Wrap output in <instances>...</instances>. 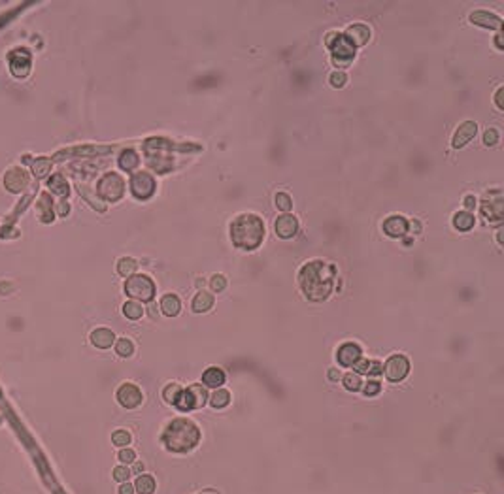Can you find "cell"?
Masks as SVG:
<instances>
[{"instance_id":"cell-42","label":"cell","mask_w":504,"mask_h":494,"mask_svg":"<svg viewBox=\"0 0 504 494\" xmlns=\"http://www.w3.org/2000/svg\"><path fill=\"white\" fill-rule=\"evenodd\" d=\"M380 390H381V383H380V381H378V379H369V381H367V385H365V390H363V392H365L367 396H376Z\"/></svg>"},{"instance_id":"cell-50","label":"cell","mask_w":504,"mask_h":494,"mask_svg":"<svg viewBox=\"0 0 504 494\" xmlns=\"http://www.w3.org/2000/svg\"><path fill=\"white\" fill-rule=\"evenodd\" d=\"M68 209H70V206L66 204V202H62V204L57 206V211H59V215H68Z\"/></svg>"},{"instance_id":"cell-13","label":"cell","mask_w":504,"mask_h":494,"mask_svg":"<svg viewBox=\"0 0 504 494\" xmlns=\"http://www.w3.org/2000/svg\"><path fill=\"white\" fill-rule=\"evenodd\" d=\"M298 229H300L298 219L295 215H291V213H283V215L276 217V221H274V232L282 240H291L293 236H296Z\"/></svg>"},{"instance_id":"cell-18","label":"cell","mask_w":504,"mask_h":494,"mask_svg":"<svg viewBox=\"0 0 504 494\" xmlns=\"http://www.w3.org/2000/svg\"><path fill=\"white\" fill-rule=\"evenodd\" d=\"M383 232L391 238H402L408 232V221L402 215H389L383 221Z\"/></svg>"},{"instance_id":"cell-48","label":"cell","mask_w":504,"mask_h":494,"mask_svg":"<svg viewBox=\"0 0 504 494\" xmlns=\"http://www.w3.org/2000/svg\"><path fill=\"white\" fill-rule=\"evenodd\" d=\"M327 375H329V379H331V381H340V379H342V372H340V370H336V368H329Z\"/></svg>"},{"instance_id":"cell-24","label":"cell","mask_w":504,"mask_h":494,"mask_svg":"<svg viewBox=\"0 0 504 494\" xmlns=\"http://www.w3.org/2000/svg\"><path fill=\"white\" fill-rule=\"evenodd\" d=\"M202 383L210 387V389H217V387H221L225 383V372H223L221 368H217V366H212V368H208L202 374Z\"/></svg>"},{"instance_id":"cell-44","label":"cell","mask_w":504,"mask_h":494,"mask_svg":"<svg viewBox=\"0 0 504 494\" xmlns=\"http://www.w3.org/2000/svg\"><path fill=\"white\" fill-rule=\"evenodd\" d=\"M136 458V453L133 449H123V451H119V460L125 462V464H131V462H134Z\"/></svg>"},{"instance_id":"cell-30","label":"cell","mask_w":504,"mask_h":494,"mask_svg":"<svg viewBox=\"0 0 504 494\" xmlns=\"http://www.w3.org/2000/svg\"><path fill=\"white\" fill-rule=\"evenodd\" d=\"M123 313L127 319H140L142 315H144V308H142V304L140 302H134V300H129L123 304Z\"/></svg>"},{"instance_id":"cell-41","label":"cell","mask_w":504,"mask_h":494,"mask_svg":"<svg viewBox=\"0 0 504 494\" xmlns=\"http://www.w3.org/2000/svg\"><path fill=\"white\" fill-rule=\"evenodd\" d=\"M345 81H347V76H345V72H342V70L332 72L331 78H329V83H331L334 89H342L345 85Z\"/></svg>"},{"instance_id":"cell-22","label":"cell","mask_w":504,"mask_h":494,"mask_svg":"<svg viewBox=\"0 0 504 494\" xmlns=\"http://www.w3.org/2000/svg\"><path fill=\"white\" fill-rule=\"evenodd\" d=\"M191 306H193L195 313H206V312H210L213 308V294L208 292V290H200V292L195 294Z\"/></svg>"},{"instance_id":"cell-43","label":"cell","mask_w":504,"mask_h":494,"mask_svg":"<svg viewBox=\"0 0 504 494\" xmlns=\"http://www.w3.org/2000/svg\"><path fill=\"white\" fill-rule=\"evenodd\" d=\"M113 477H115V481H129V477H131V470L127 468V466H117L115 470H113Z\"/></svg>"},{"instance_id":"cell-29","label":"cell","mask_w":504,"mask_h":494,"mask_svg":"<svg viewBox=\"0 0 504 494\" xmlns=\"http://www.w3.org/2000/svg\"><path fill=\"white\" fill-rule=\"evenodd\" d=\"M136 270H138V262H136L133 257H123V259H119V262H117V272H119V276L131 277V276H134Z\"/></svg>"},{"instance_id":"cell-27","label":"cell","mask_w":504,"mask_h":494,"mask_svg":"<svg viewBox=\"0 0 504 494\" xmlns=\"http://www.w3.org/2000/svg\"><path fill=\"white\" fill-rule=\"evenodd\" d=\"M138 164H140V157H138L134 149H125L119 155V168L125 170V172H133V170H136Z\"/></svg>"},{"instance_id":"cell-14","label":"cell","mask_w":504,"mask_h":494,"mask_svg":"<svg viewBox=\"0 0 504 494\" xmlns=\"http://www.w3.org/2000/svg\"><path fill=\"white\" fill-rule=\"evenodd\" d=\"M468 19L472 25L487 28V30H501V26H503V19L497 13L487 12V10H476V12L470 13Z\"/></svg>"},{"instance_id":"cell-53","label":"cell","mask_w":504,"mask_h":494,"mask_svg":"<svg viewBox=\"0 0 504 494\" xmlns=\"http://www.w3.org/2000/svg\"><path fill=\"white\" fill-rule=\"evenodd\" d=\"M134 471H136V473H142V471H144V464H142V462H136V464H134Z\"/></svg>"},{"instance_id":"cell-2","label":"cell","mask_w":504,"mask_h":494,"mask_svg":"<svg viewBox=\"0 0 504 494\" xmlns=\"http://www.w3.org/2000/svg\"><path fill=\"white\" fill-rule=\"evenodd\" d=\"M231 240L244 251H253L265 240V221L255 213H240L231 221Z\"/></svg>"},{"instance_id":"cell-5","label":"cell","mask_w":504,"mask_h":494,"mask_svg":"<svg viewBox=\"0 0 504 494\" xmlns=\"http://www.w3.org/2000/svg\"><path fill=\"white\" fill-rule=\"evenodd\" d=\"M125 292H127V296H131L134 302H153V298H155V283H153L151 277L144 276V274H134V276H131L127 279Z\"/></svg>"},{"instance_id":"cell-40","label":"cell","mask_w":504,"mask_h":494,"mask_svg":"<svg viewBox=\"0 0 504 494\" xmlns=\"http://www.w3.org/2000/svg\"><path fill=\"white\" fill-rule=\"evenodd\" d=\"M210 287H212L213 292H221V290H225V287H227V277L223 276V274H215V276H212V279H210Z\"/></svg>"},{"instance_id":"cell-9","label":"cell","mask_w":504,"mask_h":494,"mask_svg":"<svg viewBox=\"0 0 504 494\" xmlns=\"http://www.w3.org/2000/svg\"><path fill=\"white\" fill-rule=\"evenodd\" d=\"M157 189V181L153 180V176L148 172H136L131 178V191L136 198L140 200H148L151 194Z\"/></svg>"},{"instance_id":"cell-6","label":"cell","mask_w":504,"mask_h":494,"mask_svg":"<svg viewBox=\"0 0 504 494\" xmlns=\"http://www.w3.org/2000/svg\"><path fill=\"white\" fill-rule=\"evenodd\" d=\"M327 46L332 53V62L336 66H349L355 59V48L344 38V34L331 32L327 36Z\"/></svg>"},{"instance_id":"cell-12","label":"cell","mask_w":504,"mask_h":494,"mask_svg":"<svg viewBox=\"0 0 504 494\" xmlns=\"http://www.w3.org/2000/svg\"><path fill=\"white\" fill-rule=\"evenodd\" d=\"M144 394L140 390V387H136L134 383H123L117 389V402L127 408V410H134L142 404Z\"/></svg>"},{"instance_id":"cell-35","label":"cell","mask_w":504,"mask_h":494,"mask_svg":"<svg viewBox=\"0 0 504 494\" xmlns=\"http://www.w3.org/2000/svg\"><path fill=\"white\" fill-rule=\"evenodd\" d=\"M180 392H182V387L178 385V383H168V385L164 387V390H162V398H164V402L166 404H176V400L180 396Z\"/></svg>"},{"instance_id":"cell-26","label":"cell","mask_w":504,"mask_h":494,"mask_svg":"<svg viewBox=\"0 0 504 494\" xmlns=\"http://www.w3.org/2000/svg\"><path fill=\"white\" fill-rule=\"evenodd\" d=\"M208 402L213 410H223L231 402V392L227 389H217V390H213L208 396Z\"/></svg>"},{"instance_id":"cell-46","label":"cell","mask_w":504,"mask_h":494,"mask_svg":"<svg viewBox=\"0 0 504 494\" xmlns=\"http://www.w3.org/2000/svg\"><path fill=\"white\" fill-rule=\"evenodd\" d=\"M408 230H410L412 234H419V232L423 230L421 221H419V219H410V221H408Z\"/></svg>"},{"instance_id":"cell-17","label":"cell","mask_w":504,"mask_h":494,"mask_svg":"<svg viewBox=\"0 0 504 494\" xmlns=\"http://www.w3.org/2000/svg\"><path fill=\"white\" fill-rule=\"evenodd\" d=\"M344 38L351 44V46H353V48H357V46H365V44L370 40V28L365 23H353L345 28Z\"/></svg>"},{"instance_id":"cell-11","label":"cell","mask_w":504,"mask_h":494,"mask_svg":"<svg viewBox=\"0 0 504 494\" xmlns=\"http://www.w3.org/2000/svg\"><path fill=\"white\" fill-rule=\"evenodd\" d=\"M503 196H501V191L495 194V196H487L483 202H481V215L483 219L489 223V225H501L504 219V209H503Z\"/></svg>"},{"instance_id":"cell-51","label":"cell","mask_w":504,"mask_h":494,"mask_svg":"<svg viewBox=\"0 0 504 494\" xmlns=\"http://www.w3.org/2000/svg\"><path fill=\"white\" fill-rule=\"evenodd\" d=\"M495 44H497V49H503V32L501 30H497V36H495Z\"/></svg>"},{"instance_id":"cell-4","label":"cell","mask_w":504,"mask_h":494,"mask_svg":"<svg viewBox=\"0 0 504 494\" xmlns=\"http://www.w3.org/2000/svg\"><path fill=\"white\" fill-rule=\"evenodd\" d=\"M170 142L164 138H151L146 142V160L151 170L157 174H166L172 170V157L168 155L170 151Z\"/></svg>"},{"instance_id":"cell-55","label":"cell","mask_w":504,"mask_h":494,"mask_svg":"<svg viewBox=\"0 0 504 494\" xmlns=\"http://www.w3.org/2000/svg\"><path fill=\"white\" fill-rule=\"evenodd\" d=\"M204 285H206V281H204V279H200V277H198V279H197V287H198V289H202V287H204Z\"/></svg>"},{"instance_id":"cell-54","label":"cell","mask_w":504,"mask_h":494,"mask_svg":"<svg viewBox=\"0 0 504 494\" xmlns=\"http://www.w3.org/2000/svg\"><path fill=\"white\" fill-rule=\"evenodd\" d=\"M497 243L503 245V229H499V232H497Z\"/></svg>"},{"instance_id":"cell-47","label":"cell","mask_w":504,"mask_h":494,"mask_svg":"<svg viewBox=\"0 0 504 494\" xmlns=\"http://www.w3.org/2000/svg\"><path fill=\"white\" fill-rule=\"evenodd\" d=\"M503 91H504V87H499V89H497V93H495V106H497V109H504Z\"/></svg>"},{"instance_id":"cell-32","label":"cell","mask_w":504,"mask_h":494,"mask_svg":"<svg viewBox=\"0 0 504 494\" xmlns=\"http://www.w3.org/2000/svg\"><path fill=\"white\" fill-rule=\"evenodd\" d=\"M342 383L347 390H351V392H355L359 390L361 387H363V381H361V375L355 374V372H349V374H342Z\"/></svg>"},{"instance_id":"cell-49","label":"cell","mask_w":504,"mask_h":494,"mask_svg":"<svg viewBox=\"0 0 504 494\" xmlns=\"http://www.w3.org/2000/svg\"><path fill=\"white\" fill-rule=\"evenodd\" d=\"M134 493V487L131 485V483H123L121 487H119V494H133Z\"/></svg>"},{"instance_id":"cell-19","label":"cell","mask_w":504,"mask_h":494,"mask_svg":"<svg viewBox=\"0 0 504 494\" xmlns=\"http://www.w3.org/2000/svg\"><path fill=\"white\" fill-rule=\"evenodd\" d=\"M353 370L359 375H372L374 377V375H380L383 372V364L376 359H361L353 366Z\"/></svg>"},{"instance_id":"cell-15","label":"cell","mask_w":504,"mask_h":494,"mask_svg":"<svg viewBox=\"0 0 504 494\" xmlns=\"http://www.w3.org/2000/svg\"><path fill=\"white\" fill-rule=\"evenodd\" d=\"M476 132H478V125H476L474 121H465L463 125H459V127H457V130H455V134H453V138H451V145H453V149H461V147H465L470 140H474Z\"/></svg>"},{"instance_id":"cell-3","label":"cell","mask_w":504,"mask_h":494,"mask_svg":"<svg viewBox=\"0 0 504 494\" xmlns=\"http://www.w3.org/2000/svg\"><path fill=\"white\" fill-rule=\"evenodd\" d=\"M200 442V430L189 419H174L162 432V443L174 453H187Z\"/></svg>"},{"instance_id":"cell-20","label":"cell","mask_w":504,"mask_h":494,"mask_svg":"<svg viewBox=\"0 0 504 494\" xmlns=\"http://www.w3.org/2000/svg\"><path fill=\"white\" fill-rule=\"evenodd\" d=\"M113 341H115V336L110 328H97L91 332V343L99 349H108L113 345Z\"/></svg>"},{"instance_id":"cell-39","label":"cell","mask_w":504,"mask_h":494,"mask_svg":"<svg viewBox=\"0 0 504 494\" xmlns=\"http://www.w3.org/2000/svg\"><path fill=\"white\" fill-rule=\"evenodd\" d=\"M131 434L127 432V430H115L113 434H111V442L115 443L117 447H125V445H129L131 443Z\"/></svg>"},{"instance_id":"cell-34","label":"cell","mask_w":504,"mask_h":494,"mask_svg":"<svg viewBox=\"0 0 504 494\" xmlns=\"http://www.w3.org/2000/svg\"><path fill=\"white\" fill-rule=\"evenodd\" d=\"M115 351H117V355L119 357H131L133 353H134V343H133V339H129V338H121V339H117V343H115Z\"/></svg>"},{"instance_id":"cell-31","label":"cell","mask_w":504,"mask_h":494,"mask_svg":"<svg viewBox=\"0 0 504 494\" xmlns=\"http://www.w3.org/2000/svg\"><path fill=\"white\" fill-rule=\"evenodd\" d=\"M48 185H50L51 191L55 194H59V196H66V194H68V183H66V180L61 178V176H53V178L48 181Z\"/></svg>"},{"instance_id":"cell-45","label":"cell","mask_w":504,"mask_h":494,"mask_svg":"<svg viewBox=\"0 0 504 494\" xmlns=\"http://www.w3.org/2000/svg\"><path fill=\"white\" fill-rule=\"evenodd\" d=\"M476 204H478V200H476V196H474V194H467V196L463 198L465 211H470V213H472V209H476Z\"/></svg>"},{"instance_id":"cell-7","label":"cell","mask_w":504,"mask_h":494,"mask_svg":"<svg viewBox=\"0 0 504 494\" xmlns=\"http://www.w3.org/2000/svg\"><path fill=\"white\" fill-rule=\"evenodd\" d=\"M208 402V392H206V389L202 385H191L189 389H185L180 392V396L176 400V408L180 411H191V410H197V408H202L204 404Z\"/></svg>"},{"instance_id":"cell-23","label":"cell","mask_w":504,"mask_h":494,"mask_svg":"<svg viewBox=\"0 0 504 494\" xmlns=\"http://www.w3.org/2000/svg\"><path fill=\"white\" fill-rule=\"evenodd\" d=\"M451 223H453L455 230H459V232H467L470 230L474 225H476V217L470 213V211H455L453 217H451Z\"/></svg>"},{"instance_id":"cell-10","label":"cell","mask_w":504,"mask_h":494,"mask_svg":"<svg viewBox=\"0 0 504 494\" xmlns=\"http://www.w3.org/2000/svg\"><path fill=\"white\" fill-rule=\"evenodd\" d=\"M383 372H385V377L393 383H398L402 381L408 372H410V361L406 359L404 355H391L387 361H385V366H383Z\"/></svg>"},{"instance_id":"cell-36","label":"cell","mask_w":504,"mask_h":494,"mask_svg":"<svg viewBox=\"0 0 504 494\" xmlns=\"http://www.w3.org/2000/svg\"><path fill=\"white\" fill-rule=\"evenodd\" d=\"M28 68H30V57H28L27 51H25V55H23V59L12 60V70L15 76H27Z\"/></svg>"},{"instance_id":"cell-28","label":"cell","mask_w":504,"mask_h":494,"mask_svg":"<svg viewBox=\"0 0 504 494\" xmlns=\"http://www.w3.org/2000/svg\"><path fill=\"white\" fill-rule=\"evenodd\" d=\"M133 487L138 494H151L155 491V479L151 475H138V479Z\"/></svg>"},{"instance_id":"cell-52","label":"cell","mask_w":504,"mask_h":494,"mask_svg":"<svg viewBox=\"0 0 504 494\" xmlns=\"http://www.w3.org/2000/svg\"><path fill=\"white\" fill-rule=\"evenodd\" d=\"M149 315H151L153 319H157V308H155L153 302H149Z\"/></svg>"},{"instance_id":"cell-21","label":"cell","mask_w":504,"mask_h":494,"mask_svg":"<svg viewBox=\"0 0 504 494\" xmlns=\"http://www.w3.org/2000/svg\"><path fill=\"white\" fill-rule=\"evenodd\" d=\"M160 310H162V313L168 315V317H176V315L180 313V310H182V300H180V296L174 294V292L164 294V296L160 298Z\"/></svg>"},{"instance_id":"cell-37","label":"cell","mask_w":504,"mask_h":494,"mask_svg":"<svg viewBox=\"0 0 504 494\" xmlns=\"http://www.w3.org/2000/svg\"><path fill=\"white\" fill-rule=\"evenodd\" d=\"M483 145H487V147H495V145L501 142V130L499 129H487L485 132H483Z\"/></svg>"},{"instance_id":"cell-38","label":"cell","mask_w":504,"mask_h":494,"mask_svg":"<svg viewBox=\"0 0 504 494\" xmlns=\"http://www.w3.org/2000/svg\"><path fill=\"white\" fill-rule=\"evenodd\" d=\"M51 168V162L50 160H46V158H38L36 162L32 164V172H34V176L36 178H44Z\"/></svg>"},{"instance_id":"cell-25","label":"cell","mask_w":504,"mask_h":494,"mask_svg":"<svg viewBox=\"0 0 504 494\" xmlns=\"http://www.w3.org/2000/svg\"><path fill=\"white\" fill-rule=\"evenodd\" d=\"M27 174L25 172H21V170H10L8 174H6V187L13 191V193H19L23 187L27 185Z\"/></svg>"},{"instance_id":"cell-1","label":"cell","mask_w":504,"mask_h":494,"mask_svg":"<svg viewBox=\"0 0 504 494\" xmlns=\"http://www.w3.org/2000/svg\"><path fill=\"white\" fill-rule=\"evenodd\" d=\"M334 276H336V266L327 264L323 260H310L302 264L298 272V287L308 300L323 302L329 298L334 285Z\"/></svg>"},{"instance_id":"cell-16","label":"cell","mask_w":504,"mask_h":494,"mask_svg":"<svg viewBox=\"0 0 504 494\" xmlns=\"http://www.w3.org/2000/svg\"><path fill=\"white\" fill-rule=\"evenodd\" d=\"M361 355H363V351L355 341H345L336 351V359L342 366H355L357 362L361 361Z\"/></svg>"},{"instance_id":"cell-8","label":"cell","mask_w":504,"mask_h":494,"mask_svg":"<svg viewBox=\"0 0 504 494\" xmlns=\"http://www.w3.org/2000/svg\"><path fill=\"white\" fill-rule=\"evenodd\" d=\"M125 193V181L119 174L110 172L106 174L102 180L99 181V194L102 198L110 200V202H117Z\"/></svg>"},{"instance_id":"cell-33","label":"cell","mask_w":504,"mask_h":494,"mask_svg":"<svg viewBox=\"0 0 504 494\" xmlns=\"http://www.w3.org/2000/svg\"><path fill=\"white\" fill-rule=\"evenodd\" d=\"M274 202H276V208H278L280 211H283V213H289V209L293 208V200H291L289 193H285V191H278Z\"/></svg>"}]
</instances>
